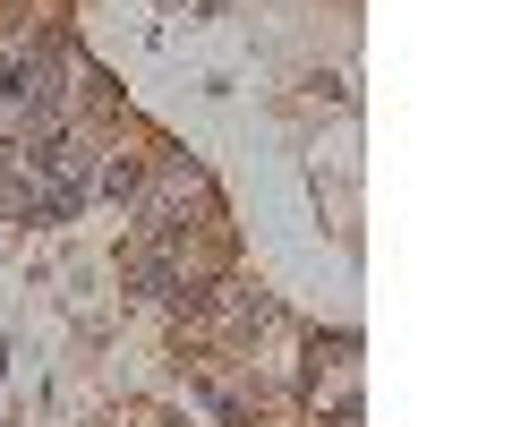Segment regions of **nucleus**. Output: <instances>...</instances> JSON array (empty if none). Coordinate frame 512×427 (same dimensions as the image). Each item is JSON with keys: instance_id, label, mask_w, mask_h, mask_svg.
Wrapping results in <instances>:
<instances>
[{"instance_id": "nucleus-1", "label": "nucleus", "mask_w": 512, "mask_h": 427, "mask_svg": "<svg viewBox=\"0 0 512 427\" xmlns=\"http://www.w3.org/2000/svg\"><path fill=\"white\" fill-rule=\"evenodd\" d=\"M137 282H146L154 299H180L188 291V265L171 257V248H137Z\"/></svg>"}, {"instance_id": "nucleus-2", "label": "nucleus", "mask_w": 512, "mask_h": 427, "mask_svg": "<svg viewBox=\"0 0 512 427\" xmlns=\"http://www.w3.org/2000/svg\"><path fill=\"white\" fill-rule=\"evenodd\" d=\"M94 188H103V197H137V163H128V154H111V163L94 171Z\"/></svg>"}]
</instances>
